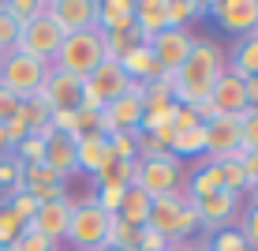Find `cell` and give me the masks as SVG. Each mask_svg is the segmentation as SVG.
<instances>
[{
  "instance_id": "obj_7",
  "label": "cell",
  "mask_w": 258,
  "mask_h": 251,
  "mask_svg": "<svg viewBox=\"0 0 258 251\" xmlns=\"http://www.w3.org/2000/svg\"><path fill=\"white\" fill-rule=\"evenodd\" d=\"M135 187L146 191L150 199L157 195H172L176 187H183V169L172 154H161V158H142L139 161V173H135Z\"/></svg>"
},
{
  "instance_id": "obj_48",
  "label": "cell",
  "mask_w": 258,
  "mask_h": 251,
  "mask_svg": "<svg viewBox=\"0 0 258 251\" xmlns=\"http://www.w3.org/2000/svg\"><path fill=\"white\" fill-rule=\"evenodd\" d=\"M195 116H199V124H213V120H221V113H217V105L210 102V97H202V102H195L191 105Z\"/></svg>"
},
{
  "instance_id": "obj_42",
  "label": "cell",
  "mask_w": 258,
  "mask_h": 251,
  "mask_svg": "<svg viewBox=\"0 0 258 251\" xmlns=\"http://www.w3.org/2000/svg\"><path fill=\"white\" fill-rule=\"evenodd\" d=\"M123 191H127V187H112V184H105V187H97V206H101L105 214H112V218H116V210H120V203H123Z\"/></svg>"
},
{
  "instance_id": "obj_9",
  "label": "cell",
  "mask_w": 258,
  "mask_h": 251,
  "mask_svg": "<svg viewBox=\"0 0 258 251\" xmlns=\"http://www.w3.org/2000/svg\"><path fill=\"white\" fill-rule=\"evenodd\" d=\"M146 45H150V53H154L157 68H161V79H172L176 71H180V64L187 60V53H191V45H195V34H191V30H176V26H168V30L154 34Z\"/></svg>"
},
{
  "instance_id": "obj_55",
  "label": "cell",
  "mask_w": 258,
  "mask_h": 251,
  "mask_svg": "<svg viewBox=\"0 0 258 251\" xmlns=\"http://www.w3.org/2000/svg\"><path fill=\"white\" fill-rule=\"evenodd\" d=\"M243 251H254V247H243Z\"/></svg>"
},
{
  "instance_id": "obj_57",
  "label": "cell",
  "mask_w": 258,
  "mask_h": 251,
  "mask_svg": "<svg viewBox=\"0 0 258 251\" xmlns=\"http://www.w3.org/2000/svg\"><path fill=\"white\" fill-rule=\"evenodd\" d=\"M56 251H60V247H56Z\"/></svg>"
},
{
  "instance_id": "obj_18",
  "label": "cell",
  "mask_w": 258,
  "mask_h": 251,
  "mask_svg": "<svg viewBox=\"0 0 258 251\" xmlns=\"http://www.w3.org/2000/svg\"><path fill=\"white\" fill-rule=\"evenodd\" d=\"M225 71H232L236 79H254L258 75V34L236 38L232 49H225Z\"/></svg>"
},
{
  "instance_id": "obj_23",
  "label": "cell",
  "mask_w": 258,
  "mask_h": 251,
  "mask_svg": "<svg viewBox=\"0 0 258 251\" xmlns=\"http://www.w3.org/2000/svg\"><path fill=\"white\" fill-rule=\"evenodd\" d=\"M183 191H187L195 203L206 199V195H213V191H225V176H221V165H217V161H202V165L191 173V180L183 184Z\"/></svg>"
},
{
  "instance_id": "obj_20",
  "label": "cell",
  "mask_w": 258,
  "mask_h": 251,
  "mask_svg": "<svg viewBox=\"0 0 258 251\" xmlns=\"http://www.w3.org/2000/svg\"><path fill=\"white\" fill-rule=\"evenodd\" d=\"M97 30L101 34L135 30V0H97Z\"/></svg>"
},
{
  "instance_id": "obj_2",
  "label": "cell",
  "mask_w": 258,
  "mask_h": 251,
  "mask_svg": "<svg viewBox=\"0 0 258 251\" xmlns=\"http://www.w3.org/2000/svg\"><path fill=\"white\" fill-rule=\"evenodd\" d=\"M154 232H161L168 244L176 240H187L191 232H199V214H195V199L183 187H176L172 195H157L150 203V221H146Z\"/></svg>"
},
{
  "instance_id": "obj_32",
  "label": "cell",
  "mask_w": 258,
  "mask_h": 251,
  "mask_svg": "<svg viewBox=\"0 0 258 251\" xmlns=\"http://www.w3.org/2000/svg\"><path fill=\"white\" fill-rule=\"evenodd\" d=\"M139 139H142V131H112L109 135L112 158L116 161H139Z\"/></svg>"
},
{
  "instance_id": "obj_46",
  "label": "cell",
  "mask_w": 258,
  "mask_h": 251,
  "mask_svg": "<svg viewBox=\"0 0 258 251\" xmlns=\"http://www.w3.org/2000/svg\"><path fill=\"white\" fill-rule=\"evenodd\" d=\"M199 128V116H195L191 105H172V131L180 135V131H191Z\"/></svg>"
},
{
  "instance_id": "obj_5",
  "label": "cell",
  "mask_w": 258,
  "mask_h": 251,
  "mask_svg": "<svg viewBox=\"0 0 258 251\" xmlns=\"http://www.w3.org/2000/svg\"><path fill=\"white\" fill-rule=\"evenodd\" d=\"M109 225H112V214H105L97 203H86V206H75L71 210V221H68V244L75 251H97L109 236Z\"/></svg>"
},
{
  "instance_id": "obj_25",
  "label": "cell",
  "mask_w": 258,
  "mask_h": 251,
  "mask_svg": "<svg viewBox=\"0 0 258 251\" xmlns=\"http://www.w3.org/2000/svg\"><path fill=\"white\" fill-rule=\"evenodd\" d=\"M165 15H168V26L187 30L191 19H206L210 15V4H199V0H165Z\"/></svg>"
},
{
  "instance_id": "obj_10",
  "label": "cell",
  "mask_w": 258,
  "mask_h": 251,
  "mask_svg": "<svg viewBox=\"0 0 258 251\" xmlns=\"http://www.w3.org/2000/svg\"><path fill=\"white\" fill-rule=\"evenodd\" d=\"M195 214H199V229L213 236V232H225V229H236V214H239V199L228 191H213L206 199L195 203Z\"/></svg>"
},
{
  "instance_id": "obj_36",
  "label": "cell",
  "mask_w": 258,
  "mask_h": 251,
  "mask_svg": "<svg viewBox=\"0 0 258 251\" xmlns=\"http://www.w3.org/2000/svg\"><path fill=\"white\" fill-rule=\"evenodd\" d=\"M101 38H105V60H120L131 45H139V41H142V34L139 30H127V34H101Z\"/></svg>"
},
{
  "instance_id": "obj_28",
  "label": "cell",
  "mask_w": 258,
  "mask_h": 251,
  "mask_svg": "<svg viewBox=\"0 0 258 251\" xmlns=\"http://www.w3.org/2000/svg\"><path fill=\"white\" fill-rule=\"evenodd\" d=\"M64 199L71 206H86V203H94L97 199V184H94V176H86V173H71L68 180H64Z\"/></svg>"
},
{
  "instance_id": "obj_45",
  "label": "cell",
  "mask_w": 258,
  "mask_h": 251,
  "mask_svg": "<svg viewBox=\"0 0 258 251\" xmlns=\"http://www.w3.org/2000/svg\"><path fill=\"white\" fill-rule=\"evenodd\" d=\"M8 206L15 210V218H19V221H34V214H38V203H34V195H26V191L12 195V199H8Z\"/></svg>"
},
{
  "instance_id": "obj_19",
  "label": "cell",
  "mask_w": 258,
  "mask_h": 251,
  "mask_svg": "<svg viewBox=\"0 0 258 251\" xmlns=\"http://www.w3.org/2000/svg\"><path fill=\"white\" fill-rule=\"evenodd\" d=\"M41 165H49L60 180H68L71 173H79L75 139H71V135H60V131H49V135H45V161H41Z\"/></svg>"
},
{
  "instance_id": "obj_56",
  "label": "cell",
  "mask_w": 258,
  "mask_h": 251,
  "mask_svg": "<svg viewBox=\"0 0 258 251\" xmlns=\"http://www.w3.org/2000/svg\"><path fill=\"white\" fill-rule=\"evenodd\" d=\"M254 34H258V26H254Z\"/></svg>"
},
{
  "instance_id": "obj_30",
  "label": "cell",
  "mask_w": 258,
  "mask_h": 251,
  "mask_svg": "<svg viewBox=\"0 0 258 251\" xmlns=\"http://www.w3.org/2000/svg\"><path fill=\"white\" fill-rule=\"evenodd\" d=\"M52 128H45V131H30V135H26L19 146L12 150L15 158L23 161V165H41V161H45V135H49Z\"/></svg>"
},
{
  "instance_id": "obj_4",
  "label": "cell",
  "mask_w": 258,
  "mask_h": 251,
  "mask_svg": "<svg viewBox=\"0 0 258 251\" xmlns=\"http://www.w3.org/2000/svg\"><path fill=\"white\" fill-rule=\"evenodd\" d=\"M45 75H49V64H45V60H34V57H26V53H19V49L0 53V86H4V90H12L19 102L41 94Z\"/></svg>"
},
{
  "instance_id": "obj_15",
  "label": "cell",
  "mask_w": 258,
  "mask_h": 251,
  "mask_svg": "<svg viewBox=\"0 0 258 251\" xmlns=\"http://www.w3.org/2000/svg\"><path fill=\"white\" fill-rule=\"evenodd\" d=\"M75 161H79V173L86 176H97L105 165H112V146H109V135L101 131H90V135H79L75 139Z\"/></svg>"
},
{
  "instance_id": "obj_29",
  "label": "cell",
  "mask_w": 258,
  "mask_h": 251,
  "mask_svg": "<svg viewBox=\"0 0 258 251\" xmlns=\"http://www.w3.org/2000/svg\"><path fill=\"white\" fill-rule=\"evenodd\" d=\"M19 191H23V161L15 154H4L0 158V195H4V203H8Z\"/></svg>"
},
{
  "instance_id": "obj_21",
  "label": "cell",
  "mask_w": 258,
  "mask_h": 251,
  "mask_svg": "<svg viewBox=\"0 0 258 251\" xmlns=\"http://www.w3.org/2000/svg\"><path fill=\"white\" fill-rule=\"evenodd\" d=\"M116 64L123 68V75H127L131 83H154V79H161V68H157V60H154V53H150L146 41L131 45Z\"/></svg>"
},
{
  "instance_id": "obj_17",
  "label": "cell",
  "mask_w": 258,
  "mask_h": 251,
  "mask_svg": "<svg viewBox=\"0 0 258 251\" xmlns=\"http://www.w3.org/2000/svg\"><path fill=\"white\" fill-rule=\"evenodd\" d=\"M210 102L217 105L221 116H239V113L247 109V86H243V79H236L232 71H225V75L213 83Z\"/></svg>"
},
{
  "instance_id": "obj_8",
  "label": "cell",
  "mask_w": 258,
  "mask_h": 251,
  "mask_svg": "<svg viewBox=\"0 0 258 251\" xmlns=\"http://www.w3.org/2000/svg\"><path fill=\"white\" fill-rule=\"evenodd\" d=\"M251 150L243 146L236 116H221V120L206 124V161H243Z\"/></svg>"
},
{
  "instance_id": "obj_54",
  "label": "cell",
  "mask_w": 258,
  "mask_h": 251,
  "mask_svg": "<svg viewBox=\"0 0 258 251\" xmlns=\"http://www.w3.org/2000/svg\"><path fill=\"white\" fill-rule=\"evenodd\" d=\"M0 251H12V247H0Z\"/></svg>"
},
{
  "instance_id": "obj_39",
  "label": "cell",
  "mask_w": 258,
  "mask_h": 251,
  "mask_svg": "<svg viewBox=\"0 0 258 251\" xmlns=\"http://www.w3.org/2000/svg\"><path fill=\"white\" fill-rule=\"evenodd\" d=\"M4 12L23 26V23H30L34 15L45 12V4H41V0H4Z\"/></svg>"
},
{
  "instance_id": "obj_33",
  "label": "cell",
  "mask_w": 258,
  "mask_h": 251,
  "mask_svg": "<svg viewBox=\"0 0 258 251\" xmlns=\"http://www.w3.org/2000/svg\"><path fill=\"white\" fill-rule=\"evenodd\" d=\"M135 236H139V229H131L127 221L112 218V225H109V236H105V244H101V247H116V251H135Z\"/></svg>"
},
{
  "instance_id": "obj_34",
  "label": "cell",
  "mask_w": 258,
  "mask_h": 251,
  "mask_svg": "<svg viewBox=\"0 0 258 251\" xmlns=\"http://www.w3.org/2000/svg\"><path fill=\"white\" fill-rule=\"evenodd\" d=\"M56 247H60V244H52L49 236H41V232L34 229L30 221H26V225H23L19 240H15V244H12V251H56Z\"/></svg>"
},
{
  "instance_id": "obj_26",
  "label": "cell",
  "mask_w": 258,
  "mask_h": 251,
  "mask_svg": "<svg viewBox=\"0 0 258 251\" xmlns=\"http://www.w3.org/2000/svg\"><path fill=\"white\" fill-rule=\"evenodd\" d=\"M168 154L176 161L180 158H206V124H199V128H191V131H180V135L172 139V146H168Z\"/></svg>"
},
{
  "instance_id": "obj_37",
  "label": "cell",
  "mask_w": 258,
  "mask_h": 251,
  "mask_svg": "<svg viewBox=\"0 0 258 251\" xmlns=\"http://www.w3.org/2000/svg\"><path fill=\"white\" fill-rule=\"evenodd\" d=\"M221 176H225V191L236 195V199H243L247 195V173L239 161H221Z\"/></svg>"
},
{
  "instance_id": "obj_11",
  "label": "cell",
  "mask_w": 258,
  "mask_h": 251,
  "mask_svg": "<svg viewBox=\"0 0 258 251\" xmlns=\"http://www.w3.org/2000/svg\"><path fill=\"white\" fill-rule=\"evenodd\" d=\"M139 120H142V83H131L127 94L101 109V135H112V131H139Z\"/></svg>"
},
{
  "instance_id": "obj_49",
  "label": "cell",
  "mask_w": 258,
  "mask_h": 251,
  "mask_svg": "<svg viewBox=\"0 0 258 251\" xmlns=\"http://www.w3.org/2000/svg\"><path fill=\"white\" fill-rule=\"evenodd\" d=\"M239 165H243V173H247V187H258V150H251Z\"/></svg>"
},
{
  "instance_id": "obj_44",
  "label": "cell",
  "mask_w": 258,
  "mask_h": 251,
  "mask_svg": "<svg viewBox=\"0 0 258 251\" xmlns=\"http://www.w3.org/2000/svg\"><path fill=\"white\" fill-rule=\"evenodd\" d=\"M135 251H168V240L161 232H154L150 225H142L139 236H135Z\"/></svg>"
},
{
  "instance_id": "obj_31",
  "label": "cell",
  "mask_w": 258,
  "mask_h": 251,
  "mask_svg": "<svg viewBox=\"0 0 258 251\" xmlns=\"http://www.w3.org/2000/svg\"><path fill=\"white\" fill-rule=\"evenodd\" d=\"M19 116H23V124H26L30 131H45V128H49L52 109L45 105V97H41V94H34V97H26V102H23Z\"/></svg>"
},
{
  "instance_id": "obj_27",
  "label": "cell",
  "mask_w": 258,
  "mask_h": 251,
  "mask_svg": "<svg viewBox=\"0 0 258 251\" xmlns=\"http://www.w3.org/2000/svg\"><path fill=\"white\" fill-rule=\"evenodd\" d=\"M135 173H139V161H112V165H105L101 173L94 176L97 187L112 184V187H131L135 184Z\"/></svg>"
},
{
  "instance_id": "obj_40",
  "label": "cell",
  "mask_w": 258,
  "mask_h": 251,
  "mask_svg": "<svg viewBox=\"0 0 258 251\" xmlns=\"http://www.w3.org/2000/svg\"><path fill=\"white\" fill-rule=\"evenodd\" d=\"M19 45V23L4 12V0H0V53H12Z\"/></svg>"
},
{
  "instance_id": "obj_43",
  "label": "cell",
  "mask_w": 258,
  "mask_h": 251,
  "mask_svg": "<svg viewBox=\"0 0 258 251\" xmlns=\"http://www.w3.org/2000/svg\"><path fill=\"white\" fill-rule=\"evenodd\" d=\"M236 229H239V236H243V244L258 251V206H247L243 221H239Z\"/></svg>"
},
{
  "instance_id": "obj_53",
  "label": "cell",
  "mask_w": 258,
  "mask_h": 251,
  "mask_svg": "<svg viewBox=\"0 0 258 251\" xmlns=\"http://www.w3.org/2000/svg\"><path fill=\"white\" fill-rule=\"evenodd\" d=\"M247 199H251V206H258V187H247Z\"/></svg>"
},
{
  "instance_id": "obj_1",
  "label": "cell",
  "mask_w": 258,
  "mask_h": 251,
  "mask_svg": "<svg viewBox=\"0 0 258 251\" xmlns=\"http://www.w3.org/2000/svg\"><path fill=\"white\" fill-rule=\"evenodd\" d=\"M225 75V49L210 38H195V45L187 53V60L180 64L172 79H168V90H172L176 105H195L202 97H210L213 83Z\"/></svg>"
},
{
  "instance_id": "obj_52",
  "label": "cell",
  "mask_w": 258,
  "mask_h": 251,
  "mask_svg": "<svg viewBox=\"0 0 258 251\" xmlns=\"http://www.w3.org/2000/svg\"><path fill=\"white\" fill-rule=\"evenodd\" d=\"M12 154V146H8V135H4V124H0V158Z\"/></svg>"
},
{
  "instance_id": "obj_50",
  "label": "cell",
  "mask_w": 258,
  "mask_h": 251,
  "mask_svg": "<svg viewBox=\"0 0 258 251\" xmlns=\"http://www.w3.org/2000/svg\"><path fill=\"white\" fill-rule=\"evenodd\" d=\"M247 109H258V75L254 79H247Z\"/></svg>"
},
{
  "instance_id": "obj_22",
  "label": "cell",
  "mask_w": 258,
  "mask_h": 251,
  "mask_svg": "<svg viewBox=\"0 0 258 251\" xmlns=\"http://www.w3.org/2000/svg\"><path fill=\"white\" fill-rule=\"evenodd\" d=\"M135 30L142 34V41H150L154 34L168 30L165 0H135Z\"/></svg>"
},
{
  "instance_id": "obj_14",
  "label": "cell",
  "mask_w": 258,
  "mask_h": 251,
  "mask_svg": "<svg viewBox=\"0 0 258 251\" xmlns=\"http://www.w3.org/2000/svg\"><path fill=\"white\" fill-rule=\"evenodd\" d=\"M41 97H45V105L52 113L56 109H79V102H83V79L49 68L45 83H41Z\"/></svg>"
},
{
  "instance_id": "obj_3",
  "label": "cell",
  "mask_w": 258,
  "mask_h": 251,
  "mask_svg": "<svg viewBox=\"0 0 258 251\" xmlns=\"http://www.w3.org/2000/svg\"><path fill=\"white\" fill-rule=\"evenodd\" d=\"M101 60H105V38H101V30L94 26V30L68 34L64 45H60V53L52 57L49 68L68 71V75H75V79H86L97 64H101Z\"/></svg>"
},
{
  "instance_id": "obj_13",
  "label": "cell",
  "mask_w": 258,
  "mask_h": 251,
  "mask_svg": "<svg viewBox=\"0 0 258 251\" xmlns=\"http://www.w3.org/2000/svg\"><path fill=\"white\" fill-rule=\"evenodd\" d=\"M45 15L64 30V38L79 34V30H94L97 26V0H49Z\"/></svg>"
},
{
  "instance_id": "obj_24",
  "label": "cell",
  "mask_w": 258,
  "mask_h": 251,
  "mask_svg": "<svg viewBox=\"0 0 258 251\" xmlns=\"http://www.w3.org/2000/svg\"><path fill=\"white\" fill-rule=\"evenodd\" d=\"M150 203H154V199H150L146 191H139V187L131 184L127 191H123V203H120L116 218H120V221H127L131 229H142V225L150 221Z\"/></svg>"
},
{
  "instance_id": "obj_38",
  "label": "cell",
  "mask_w": 258,
  "mask_h": 251,
  "mask_svg": "<svg viewBox=\"0 0 258 251\" xmlns=\"http://www.w3.org/2000/svg\"><path fill=\"white\" fill-rule=\"evenodd\" d=\"M26 221L15 218V210L8 203H0V247H12L15 240H19V232H23Z\"/></svg>"
},
{
  "instance_id": "obj_47",
  "label": "cell",
  "mask_w": 258,
  "mask_h": 251,
  "mask_svg": "<svg viewBox=\"0 0 258 251\" xmlns=\"http://www.w3.org/2000/svg\"><path fill=\"white\" fill-rule=\"evenodd\" d=\"M19 109H23V102H19L12 90H4V86H0V124H8L12 116H19Z\"/></svg>"
},
{
  "instance_id": "obj_12",
  "label": "cell",
  "mask_w": 258,
  "mask_h": 251,
  "mask_svg": "<svg viewBox=\"0 0 258 251\" xmlns=\"http://www.w3.org/2000/svg\"><path fill=\"white\" fill-rule=\"evenodd\" d=\"M210 19H217L221 30L236 34V38H247L258 26V0H213Z\"/></svg>"
},
{
  "instance_id": "obj_6",
  "label": "cell",
  "mask_w": 258,
  "mask_h": 251,
  "mask_svg": "<svg viewBox=\"0 0 258 251\" xmlns=\"http://www.w3.org/2000/svg\"><path fill=\"white\" fill-rule=\"evenodd\" d=\"M60 45H64V30H60V26L52 23L45 12L34 15L30 23H23V26H19V45H15V49L26 53V57L52 64V57L60 53Z\"/></svg>"
},
{
  "instance_id": "obj_41",
  "label": "cell",
  "mask_w": 258,
  "mask_h": 251,
  "mask_svg": "<svg viewBox=\"0 0 258 251\" xmlns=\"http://www.w3.org/2000/svg\"><path fill=\"white\" fill-rule=\"evenodd\" d=\"M239 120V135H243V146L247 150H258V109H243L236 116Z\"/></svg>"
},
{
  "instance_id": "obj_51",
  "label": "cell",
  "mask_w": 258,
  "mask_h": 251,
  "mask_svg": "<svg viewBox=\"0 0 258 251\" xmlns=\"http://www.w3.org/2000/svg\"><path fill=\"white\" fill-rule=\"evenodd\" d=\"M168 251H206V240H199V244H191V240H176V244H168Z\"/></svg>"
},
{
  "instance_id": "obj_35",
  "label": "cell",
  "mask_w": 258,
  "mask_h": 251,
  "mask_svg": "<svg viewBox=\"0 0 258 251\" xmlns=\"http://www.w3.org/2000/svg\"><path fill=\"white\" fill-rule=\"evenodd\" d=\"M52 184H64L49 165H23V191H34V187H52Z\"/></svg>"
},
{
  "instance_id": "obj_16",
  "label": "cell",
  "mask_w": 258,
  "mask_h": 251,
  "mask_svg": "<svg viewBox=\"0 0 258 251\" xmlns=\"http://www.w3.org/2000/svg\"><path fill=\"white\" fill-rule=\"evenodd\" d=\"M71 210H75V206H71L68 199H56V203H41L30 225L38 229L41 236H49L52 244H60V240L68 236V221H71Z\"/></svg>"
}]
</instances>
